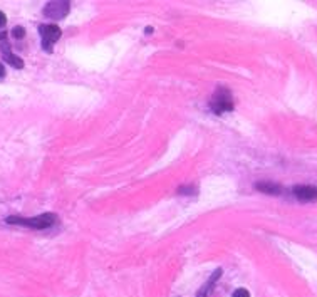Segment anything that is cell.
<instances>
[{
	"mask_svg": "<svg viewBox=\"0 0 317 297\" xmlns=\"http://www.w3.org/2000/svg\"><path fill=\"white\" fill-rule=\"evenodd\" d=\"M294 195L300 202H315L317 200V186L312 185H297L294 186Z\"/></svg>",
	"mask_w": 317,
	"mask_h": 297,
	"instance_id": "5",
	"label": "cell"
},
{
	"mask_svg": "<svg viewBox=\"0 0 317 297\" xmlns=\"http://www.w3.org/2000/svg\"><path fill=\"white\" fill-rule=\"evenodd\" d=\"M57 217L54 213H44L39 215V217H34V218H21V217H9L7 223H14V225H26V227L36 228V230H44L49 228L51 225L56 223Z\"/></svg>",
	"mask_w": 317,
	"mask_h": 297,
	"instance_id": "1",
	"label": "cell"
},
{
	"mask_svg": "<svg viewBox=\"0 0 317 297\" xmlns=\"http://www.w3.org/2000/svg\"><path fill=\"white\" fill-rule=\"evenodd\" d=\"M4 76H6V68H4V66L0 64V79H2Z\"/></svg>",
	"mask_w": 317,
	"mask_h": 297,
	"instance_id": "11",
	"label": "cell"
},
{
	"mask_svg": "<svg viewBox=\"0 0 317 297\" xmlns=\"http://www.w3.org/2000/svg\"><path fill=\"white\" fill-rule=\"evenodd\" d=\"M39 32L42 37V47H44L47 52H51L52 46H54L61 37V29L54 26V24H49V26H41Z\"/></svg>",
	"mask_w": 317,
	"mask_h": 297,
	"instance_id": "3",
	"label": "cell"
},
{
	"mask_svg": "<svg viewBox=\"0 0 317 297\" xmlns=\"http://www.w3.org/2000/svg\"><path fill=\"white\" fill-rule=\"evenodd\" d=\"M210 108L213 109L217 114H223L227 111H232L233 109V99H232L230 91L225 89V88H220L217 93L213 94V98H211Z\"/></svg>",
	"mask_w": 317,
	"mask_h": 297,
	"instance_id": "2",
	"label": "cell"
},
{
	"mask_svg": "<svg viewBox=\"0 0 317 297\" xmlns=\"http://www.w3.org/2000/svg\"><path fill=\"white\" fill-rule=\"evenodd\" d=\"M232 297H250V292H248L247 289H242V287H240V289H237L233 292Z\"/></svg>",
	"mask_w": 317,
	"mask_h": 297,
	"instance_id": "9",
	"label": "cell"
},
{
	"mask_svg": "<svg viewBox=\"0 0 317 297\" xmlns=\"http://www.w3.org/2000/svg\"><path fill=\"white\" fill-rule=\"evenodd\" d=\"M69 12V2H49L44 9V16L49 19H64Z\"/></svg>",
	"mask_w": 317,
	"mask_h": 297,
	"instance_id": "4",
	"label": "cell"
},
{
	"mask_svg": "<svg viewBox=\"0 0 317 297\" xmlns=\"http://www.w3.org/2000/svg\"><path fill=\"white\" fill-rule=\"evenodd\" d=\"M12 36L16 37V39H22V37L26 36V31H24V27H16L12 31Z\"/></svg>",
	"mask_w": 317,
	"mask_h": 297,
	"instance_id": "8",
	"label": "cell"
},
{
	"mask_svg": "<svg viewBox=\"0 0 317 297\" xmlns=\"http://www.w3.org/2000/svg\"><path fill=\"white\" fill-rule=\"evenodd\" d=\"M6 24H7V17H6V14L0 11V27H4Z\"/></svg>",
	"mask_w": 317,
	"mask_h": 297,
	"instance_id": "10",
	"label": "cell"
},
{
	"mask_svg": "<svg viewBox=\"0 0 317 297\" xmlns=\"http://www.w3.org/2000/svg\"><path fill=\"white\" fill-rule=\"evenodd\" d=\"M255 188L268 195H278L282 191V186L278 183H272V181H258V183H255Z\"/></svg>",
	"mask_w": 317,
	"mask_h": 297,
	"instance_id": "7",
	"label": "cell"
},
{
	"mask_svg": "<svg viewBox=\"0 0 317 297\" xmlns=\"http://www.w3.org/2000/svg\"><path fill=\"white\" fill-rule=\"evenodd\" d=\"M0 49H2L4 57H6V61L12 66V68H16V69H22L24 68V61L19 56L12 54V52H11V46H9L7 41H2V46H0Z\"/></svg>",
	"mask_w": 317,
	"mask_h": 297,
	"instance_id": "6",
	"label": "cell"
}]
</instances>
